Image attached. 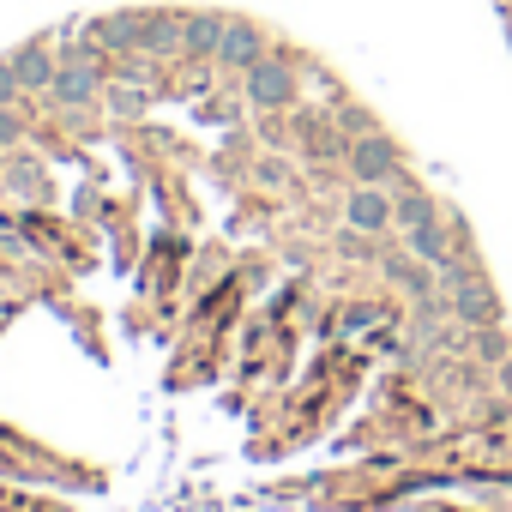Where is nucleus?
Wrapping results in <instances>:
<instances>
[{"label": "nucleus", "instance_id": "f257e3e1", "mask_svg": "<svg viewBox=\"0 0 512 512\" xmlns=\"http://www.w3.org/2000/svg\"><path fill=\"white\" fill-rule=\"evenodd\" d=\"M302 55H290V49H272L266 61H253L241 79H235V91L247 97V109L253 115H284V109H296L302 103Z\"/></svg>", "mask_w": 512, "mask_h": 512}, {"label": "nucleus", "instance_id": "f03ea898", "mask_svg": "<svg viewBox=\"0 0 512 512\" xmlns=\"http://www.w3.org/2000/svg\"><path fill=\"white\" fill-rule=\"evenodd\" d=\"M344 175L350 181H362V187H410L416 175H410V157H404V145L386 133V127H374V133H356L350 139V151H344Z\"/></svg>", "mask_w": 512, "mask_h": 512}, {"label": "nucleus", "instance_id": "7ed1b4c3", "mask_svg": "<svg viewBox=\"0 0 512 512\" xmlns=\"http://www.w3.org/2000/svg\"><path fill=\"white\" fill-rule=\"evenodd\" d=\"M278 43H272V31L260 25V19H247V13H229V31H223V49H217V73H229V79H241L253 61H266Z\"/></svg>", "mask_w": 512, "mask_h": 512}, {"label": "nucleus", "instance_id": "20e7f679", "mask_svg": "<svg viewBox=\"0 0 512 512\" xmlns=\"http://www.w3.org/2000/svg\"><path fill=\"white\" fill-rule=\"evenodd\" d=\"M103 85H109L103 67H91V61H61V73H55V85L43 91V103H49V109H103Z\"/></svg>", "mask_w": 512, "mask_h": 512}, {"label": "nucleus", "instance_id": "39448f33", "mask_svg": "<svg viewBox=\"0 0 512 512\" xmlns=\"http://www.w3.org/2000/svg\"><path fill=\"white\" fill-rule=\"evenodd\" d=\"M446 302H452V320H458L464 332H476V326H500V320H506V302H500V290H494V278H488V272H476V278L452 284V290H446Z\"/></svg>", "mask_w": 512, "mask_h": 512}, {"label": "nucleus", "instance_id": "423d86ee", "mask_svg": "<svg viewBox=\"0 0 512 512\" xmlns=\"http://www.w3.org/2000/svg\"><path fill=\"white\" fill-rule=\"evenodd\" d=\"M0 193L25 199L31 211H37V205H55V181H49V163H43V157H31L25 145H19V151H7V169H0Z\"/></svg>", "mask_w": 512, "mask_h": 512}, {"label": "nucleus", "instance_id": "0eeeda50", "mask_svg": "<svg viewBox=\"0 0 512 512\" xmlns=\"http://www.w3.org/2000/svg\"><path fill=\"white\" fill-rule=\"evenodd\" d=\"M223 31H229V13H217V7H187V13H181V55H175V61H205V67H217Z\"/></svg>", "mask_w": 512, "mask_h": 512}, {"label": "nucleus", "instance_id": "6e6552de", "mask_svg": "<svg viewBox=\"0 0 512 512\" xmlns=\"http://www.w3.org/2000/svg\"><path fill=\"white\" fill-rule=\"evenodd\" d=\"M344 223L362 229V235H392V229H398V217H392V187H362V181H350V187H344Z\"/></svg>", "mask_w": 512, "mask_h": 512}, {"label": "nucleus", "instance_id": "1a4fd4ad", "mask_svg": "<svg viewBox=\"0 0 512 512\" xmlns=\"http://www.w3.org/2000/svg\"><path fill=\"white\" fill-rule=\"evenodd\" d=\"M7 61H13V73H19V85H25V97H43V91L55 85V73H61V55H55V37H31V43H19V49H7Z\"/></svg>", "mask_w": 512, "mask_h": 512}, {"label": "nucleus", "instance_id": "9d476101", "mask_svg": "<svg viewBox=\"0 0 512 512\" xmlns=\"http://www.w3.org/2000/svg\"><path fill=\"white\" fill-rule=\"evenodd\" d=\"M139 49L175 61L181 55V13L175 7H139Z\"/></svg>", "mask_w": 512, "mask_h": 512}, {"label": "nucleus", "instance_id": "9b49d317", "mask_svg": "<svg viewBox=\"0 0 512 512\" xmlns=\"http://www.w3.org/2000/svg\"><path fill=\"white\" fill-rule=\"evenodd\" d=\"M163 91H151V85H133V79H109L103 85V115L115 121V127H133V121H145L151 115V103H157Z\"/></svg>", "mask_w": 512, "mask_h": 512}, {"label": "nucleus", "instance_id": "f8f14e48", "mask_svg": "<svg viewBox=\"0 0 512 512\" xmlns=\"http://www.w3.org/2000/svg\"><path fill=\"white\" fill-rule=\"evenodd\" d=\"M398 235L410 241V253H416V260H428V266H446L452 253H458L452 223H446V205H440V217H428V223H416V229H398Z\"/></svg>", "mask_w": 512, "mask_h": 512}, {"label": "nucleus", "instance_id": "ddd939ff", "mask_svg": "<svg viewBox=\"0 0 512 512\" xmlns=\"http://www.w3.org/2000/svg\"><path fill=\"white\" fill-rule=\"evenodd\" d=\"M85 31H91L109 55H133V49H139V7H127V13H97V19H85Z\"/></svg>", "mask_w": 512, "mask_h": 512}, {"label": "nucleus", "instance_id": "4468645a", "mask_svg": "<svg viewBox=\"0 0 512 512\" xmlns=\"http://www.w3.org/2000/svg\"><path fill=\"white\" fill-rule=\"evenodd\" d=\"M440 205H446V199H434L422 181H410V187H398V193H392V217H398V229H416V223L440 217Z\"/></svg>", "mask_w": 512, "mask_h": 512}, {"label": "nucleus", "instance_id": "2eb2a0df", "mask_svg": "<svg viewBox=\"0 0 512 512\" xmlns=\"http://www.w3.org/2000/svg\"><path fill=\"white\" fill-rule=\"evenodd\" d=\"M464 356H470L476 368H500V362L512 356V332H506V320H500V326H476Z\"/></svg>", "mask_w": 512, "mask_h": 512}, {"label": "nucleus", "instance_id": "dca6fc26", "mask_svg": "<svg viewBox=\"0 0 512 512\" xmlns=\"http://www.w3.org/2000/svg\"><path fill=\"white\" fill-rule=\"evenodd\" d=\"M332 121H338V127H344L350 139H356V133H374V127H380V115H374L368 103H356L350 91H344V97H332Z\"/></svg>", "mask_w": 512, "mask_h": 512}, {"label": "nucleus", "instance_id": "f3484780", "mask_svg": "<svg viewBox=\"0 0 512 512\" xmlns=\"http://www.w3.org/2000/svg\"><path fill=\"white\" fill-rule=\"evenodd\" d=\"M31 133H37V121H31L19 103H7V109H0V157H7V151H19V145H31Z\"/></svg>", "mask_w": 512, "mask_h": 512}, {"label": "nucleus", "instance_id": "a211bd4d", "mask_svg": "<svg viewBox=\"0 0 512 512\" xmlns=\"http://www.w3.org/2000/svg\"><path fill=\"white\" fill-rule=\"evenodd\" d=\"M278 253H284V266H314L320 260V241H314V229H302V235L278 241Z\"/></svg>", "mask_w": 512, "mask_h": 512}, {"label": "nucleus", "instance_id": "6ab92c4d", "mask_svg": "<svg viewBox=\"0 0 512 512\" xmlns=\"http://www.w3.org/2000/svg\"><path fill=\"white\" fill-rule=\"evenodd\" d=\"M0 512H73V506H61V500H25L13 488H0Z\"/></svg>", "mask_w": 512, "mask_h": 512}, {"label": "nucleus", "instance_id": "aec40b11", "mask_svg": "<svg viewBox=\"0 0 512 512\" xmlns=\"http://www.w3.org/2000/svg\"><path fill=\"white\" fill-rule=\"evenodd\" d=\"M25 97V85H19V73H13V61L7 55H0V109H7V103H19Z\"/></svg>", "mask_w": 512, "mask_h": 512}, {"label": "nucleus", "instance_id": "412c9836", "mask_svg": "<svg viewBox=\"0 0 512 512\" xmlns=\"http://www.w3.org/2000/svg\"><path fill=\"white\" fill-rule=\"evenodd\" d=\"M500 13H506V37H512V0H500Z\"/></svg>", "mask_w": 512, "mask_h": 512}, {"label": "nucleus", "instance_id": "4be33fe9", "mask_svg": "<svg viewBox=\"0 0 512 512\" xmlns=\"http://www.w3.org/2000/svg\"><path fill=\"white\" fill-rule=\"evenodd\" d=\"M506 446H512V416H506Z\"/></svg>", "mask_w": 512, "mask_h": 512}]
</instances>
